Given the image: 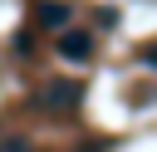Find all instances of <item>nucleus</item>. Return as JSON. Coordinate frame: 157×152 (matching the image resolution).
Segmentation results:
<instances>
[{
    "instance_id": "f257e3e1",
    "label": "nucleus",
    "mask_w": 157,
    "mask_h": 152,
    "mask_svg": "<svg viewBox=\"0 0 157 152\" xmlns=\"http://www.w3.org/2000/svg\"><path fill=\"white\" fill-rule=\"evenodd\" d=\"M83 103V88L74 83V78H49V83H39V108H49V113H74Z\"/></svg>"
},
{
    "instance_id": "f03ea898",
    "label": "nucleus",
    "mask_w": 157,
    "mask_h": 152,
    "mask_svg": "<svg viewBox=\"0 0 157 152\" xmlns=\"http://www.w3.org/2000/svg\"><path fill=\"white\" fill-rule=\"evenodd\" d=\"M54 49H59V59H69V64H83V59H93L98 39H93V29H74V25H64V29L54 34Z\"/></svg>"
},
{
    "instance_id": "7ed1b4c3",
    "label": "nucleus",
    "mask_w": 157,
    "mask_h": 152,
    "mask_svg": "<svg viewBox=\"0 0 157 152\" xmlns=\"http://www.w3.org/2000/svg\"><path fill=\"white\" fill-rule=\"evenodd\" d=\"M29 10H34V25L49 29V34H59V29L74 20V5H69V0H34Z\"/></svg>"
},
{
    "instance_id": "20e7f679",
    "label": "nucleus",
    "mask_w": 157,
    "mask_h": 152,
    "mask_svg": "<svg viewBox=\"0 0 157 152\" xmlns=\"http://www.w3.org/2000/svg\"><path fill=\"white\" fill-rule=\"evenodd\" d=\"M0 152H34V142L20 132H0Z\"/></svg>"
},
{
    "instance_id": "39448f33",
    "label": "nucleus",
    "mask_w": 157,
    "mask_h": 152,
    "mask_svg": "<svg viewBox=\"0 0 157 152\" xmlns=\"http://www.w3.org/2000/svg\"><path fill=\"white\" fill-rule=\"evenodd\" d=\"M137 64H147V69H157V44H142V49H137Z\"/></svg>"
}]
</instances>
